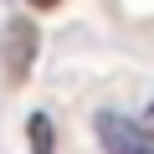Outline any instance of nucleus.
Instances as JSON below:
<instances>
[{
	"instance_id": "f03ea898",
	"label": "nucleus",
	"mask_w": 154,
	"mask_h": 154,
	"mask_svg": "<svg viewBox=\"0 0 154 154\" xmlns=\"http://www.w3.org/2000/svg\"><path fill=\"white\" fill-rule=\"evenodd\" d=\"M98 139L108 154H154V144L139 134V123H128L118 113H98Z\"/></svg>"
},
{
	"instance_id": "7ed1b4c3",
	"label": "nucleus",
	"mask_w": 154,
	"mask_h": 154,
	"mask_svg": "<svg viewBox=\"0 0 154 154\" xmlns=\"http://www.w3.org/2000/svg\"><path fill=\"white\" fill-rule=\"evenodd\" d=\"M51 144H57L51 118H46V113H31V149H36V154H51Z\"/></svg>"
},
{
	"instance_id": "f257e3e1",
	"label": "nucleus",
	"mask_w": 154,
	"mask_h": 154,
	"mask_svg": "<svg viewBox=\"0 0 154 154\" xmlns=\"http://www.w3.org/2000/svg\"><path fill=\"white\" fill-rule=\"evenodd\" d=\"M36 46H41V31H36L26 16H16V21L5 26V77H11V82H26V77H31Z\"/></svg>"
},
{
	"instance_id": "20e7f679",
	"label": "nucleus",
	"mask_w": 154,
	"mask_h": 154,
	"mask_svg": "<svg viewBox=\"0 0 154 154\" xmlns=\"http://www.w3.org/2000/svg\"><path fill=\"white\" fill-rule=\"evenodd\" d=\"M139 134H144V139L154 144V103H149V113H144V123H139Z\"/></svg>"
},
{
	"instance_id": "39448f33",
	"label": "nucleus",
	"mask_w": 154,
	"mask_h": 154,
	"mask_svg": "<svg viewBox=\"0 0 154 154\" xmlns=\"http://www.w3.org/2000/svg\"><path fill=\"white\" fill-rule=\"evenodd\" d=\"M31 5H41V11H51V5H62V0H31Z\"/></svg>"
}]
</instances>
